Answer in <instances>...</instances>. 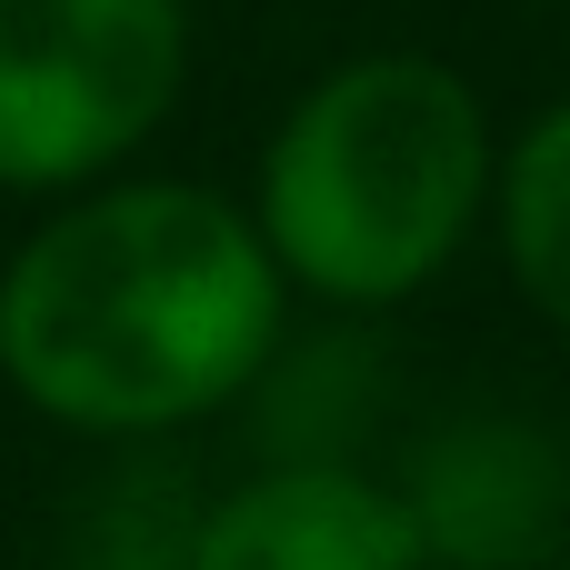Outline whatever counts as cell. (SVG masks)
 <instances>
[{
  "label": "cell",
  "instance_id": "obj_9",
  "mask_svg": "<svg viewBox=\"0 0 570 570\" xmlns=\"http://www.w3.org/2000/svg\"><path fill=\"white\" fill-rule=\"evenodd\" d=\"M0 250H10V240H0Z\"/></svg>",
  "mask_w": 570,
  "mask_h": 570
},
{
  "label": "cell",
  "instance_id": "obj_3",
  "mask_svg": "<svg viewBox=\"0 0 570 570\" xmlns=\"http://www.w3.org/2000/svg\"><path fill=\"white\" fill-rule=\"evenodd\" d=\"M190 0H0V200L140 170L190 90Z\"/></svg>",
  "mask_w": 570,
  "mask_h": 570
},
{
  "label": "cell",
  "instance_id": "obj_7",
  "mask_svg": "<svg viewBox=\"0 0 570 570\" xmlns=\"http://www.w3.org/2000/svg\"><path fill=\"white\" fill-rule=\"evenodd\" d=\"M200 491L210 481L170 441L110 451L70 491V511L50 531V570H200Z\"/></svg>",
  "mask_w": 570,
  "mask_h": 570
},
{
  "label": "cell",
  "instance_id": "obj_5",
  "mask_svg": "<svg viewBox=\"0 0 570 570\" xmlns=\"http://www.w3.org/2000/svg\"><path fill=\"white\" fill-rule=\"evenodd\" d=\"M200 570H431L391 461H240L200 491Z\"/></svg>",
  "mask_w": 570,
  "mask_h": 570
},
{
  "label": "cell",
  "instance_id": "obj_8",
  "mask_svg": "<svg viewBox=\"0 0 570 570\" xmlns=\"http://www.w3.org/2000/svg\"><path fill=\"white\" fill-rule=\"evenodd\" d=\"M491 250L511 291L570 341V100L501 130V180H491Z\"/></svg>",
  "mask_w": 570,
  "mask_h": 570
},
{
  "label": "cell",
  "instance_id": "obj_2",
  "mask_svg": "<svg viewBox=\"0 0 570 570\" xmlns=\"http://www.w3.org/2000/svg\"><path fill=\"white\" fill-rule=\"evenodd\" d=\"M501 180V120L441 50L381 40L311 70L250 170V220L301 311H401L481 230Z\"/></svg>",
  "mask_w": 570,
  "mask_h": 570
},
{
  "label": "cell",
  "instance_id": "obj_1",
  "mask_svg": "<svg viewBox=\"0 0 570 570\" xmlns=\"http://www.w3.org/2000/svg\"><path fill=\"white\" fill-rule=\"evenodd\" d=\"M291 311L250 200L180 170H120L40 200L0 250V381L90 451H150L230 421Z\"/></svg>",
  "mask_w": 570,
  "mask_h": 570
},
{
  "label": "cell",
  "instance_id": "obj_6",
  "mask_svg": "<svg viewBox=\"0 0 570 570\" xmlns=\"http://www.w3.org/2000/svg\"><path fill=\"white\" fill-rule=\"evenodd\" d=\"M240 451L250 461H381L391 431V351L361 311H291L281 351L240 391Z\"/></svg>",
  "mask_w": 570,
  "mask_h": 570
},
{
  "label": "cell",
  "instance_id": "obj_4",
  "mask_svg": "<svg viewBox=\"0 0 570 570\" xmlns=\"http://www.w3.org/2000/svg\"><path fill=\"white\" fill-rule=\"evenodd\" d=\"M391 481L431 570H570V441L541 411H431Z\"/></svg>",
  "mask_w": 570,
  "mask_h": 570
}]
</instances>
